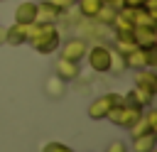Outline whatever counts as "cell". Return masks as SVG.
Listing matches in <instances>:
<instances>
[{"instance_id": "1", "label": "cell", "mask_w": 157, "mask_h": 152, "mask_svg": "<svg viewBox=\"0 0 157 152\" xmlns=\"http://www.w3.org/2000/svg\"><path fill=\"white\" fill-rule=\"evenodd\" d=\"M140 115H142V108L123 98L120 103H115V105L108 110L105 120H110V123H113V125H118V127H130Z\"/></svg>"}, {"instance_id": "2", "label": "cell", "mask_w": 157, "mask_h": 152, "mask_svg": "<svg viewBox=\"0 0 157 152\" xmlns=\"http://www.w3.org/2000/svg\"><path fill=\"white\" fill-rule=\"evenodd\" d=\"M110 47H105V44H96V47H88V51H86V56L83 59H88V66L93 69V71H98V74H105L108 69H110Z\"/></svg>"}, {"instance_id": "3", "label": "cell", "mask_w": 157, "mask_h": 152, "mask_svg": "<svg viewBox=\"0 0 157 152\" xmlns=\"http://www.w3.org/2000/svg\"><path fill=\"white\" fill-rule=\"evenodd\" d=\"M54 34H59L56 22H32V25H27V44H32V47L47 42Z\"/></svg>"}, {"instance_id": "4", "label": "cell", "mask_w": 157, "mask_h": 152, "mask_svg": "<svg viewBox=\"0 0 157 152\" xmlns=\"http://www.w3.org/2000/svg\"><path fill=\"white\" fill-rule=\"evenodd\" d=\"M155 61H157L155 49L135 47V49H130V51L125 54V64H128V69H132V71H135V69H152Z\"/></svg>"}, {"instance_id": "5", "label": "cell", "mask_w": 157, "mask_h": 152, "mask_svg": "<svg viewBox=\"0 0 157 152\" xmlns=\"http://www.w3.org/2000/svg\"><path fill=\"white\" fill-rule=\"evenodd\" d=\"M123 98L118 96V93H105V96H98L91 105H88V118L91 120H105V115H108V110L115 105V103H120Z\"/></svg>"}, {"instance_id": "6", "label": "cell", "mask_w": 157, "mask_h": 152, "mask_svg": "<svg viewBox=\"0 0 157 152\" xmlns=\"http://www.w3.org/2000/svg\"><path fill=\"white\" fill-rule=\"evenodd\" d=\"M132 39L142 49H157V32L152 25H137L132 27Z\"/></svg>"}, {"instance_id": "7", "label": "cell", "mask_w": 157, "mask_h": 152, "mask_svg": "<svg viewBox=\"0 0 157 152\" xmlns=\"http://www.w3.org/2000/svg\"><path fill=\"white\" fill-rule=\"evenodd\" d=\"M54 71H56V76L61 81H74V78L81 76V61H71V59L59 56L56 64H54Z\"/></svg>"}, {"instance_id": "8", "label": "cell", "mask_w": 157, "mask_h": 152, "mask_svg": "<svg viewBox=\"0 0 157 152\" xmlns=\"http://www.w3.org/2000/svg\"><path fill=\"white\" fill-rule=\"evenodd\" d=\"M86 51H88V44H86V39H81V37H74V39H69V42L61 47V56H64V59H71V61H81V59L86 56Z\"/></svg>"}, {"instance_id": "9", "label": "cell", "mask_w": 157, "mask_h": 152, "mask_svg": "<svg viewBox=\"0 0 157 152\" xmlns=\"http://www.w3.org/2000/svg\"><path fill=\"white\" fill-rule=\"evenodd\" d=\"M37 17V2L32 0H25L15 7V22H22V25H32Z\"/></svg>"}, {"instance_id": "10", "label": "cell", "mask_w": 157, "mask_h": 152, "mask_svg": "<svg viewBox=\"0 0 157 152\" xmlns=\"http://www.w3.org/2000/svg\"><path fill=\"white\" fill-rule=\"evenodd\" d=\"M5 44H27V25L22 22H15L12 27H5Z\"/></svg>"}, {"instance_id": "11", "label": "cell", "mask_w": 157, "mask_h": 152, "mask_svg": "<svg viewBox=\"0 0 157 152\" xmlns=\"http://www.w3.org/2000/svg\"><path fill=\"white\" fill-rule=\"evenodd\" d=\"M132 78H135V86L157 93V76H155L152 69H135V76H132Z\"/></svg>"}, {"instance_id": "12", "label": "cell", "mask_w": 157, "mask_h": 152, "mask_svg": "<svg viewBox=\"0 0 157 152\" xmlns=\"http://www.w3.org/2000/svg\"><path fill=\"white\" fill-rule=\"evenodd\" d=\"M152 98H155V93L147 91V88H140V86H135V88L125 96V101H130V103H135V105H140V108H150V105H152Z\"/></svg>"}, {"instance_id": "13", "label": "cell", "mask_w": 157, "mask_h": 152, "mask_svg": "<svg viewBox=\"0 0 157 152\" xmlns=\"http://www.w3.org/2000/svg\"><path fill=\"white\" fill-rule=\"evenodd\" d=\"M59 15H61V12H59L54 5H49V2L42 0V2L37 5V17H34V22H56Z\"/></svg>"}, {"instance_id": "14", "label": "cell", "mask_w": 157, "mask_h": 152, "mask_svg": "<svg viewBox=\"0 0 157 152\" xmlns=\"http://www.w3.org/2000/svg\"><path fill=\"white\" fill-rule=\"evenodd\" d=\"M115 47L120 54H128L130 49H135V39H132V32H115Z\"/></svg>"}, {"instance_id": "15", "label": "cell", "mask_w": 157, "mask_h": 152, "mask_svg": "<svg viewBox=\"0 0 157 152\" xmlns=\"http://www.w3.org/2000/svg\"><path fill=\"white\" fill-rule=\"evenodd\" d=\"M152 150H155V135L132 137V152H152Z\"/></svg>"}, {"instance_id": "16", "label": "cell", "mask_w": 157, "mask_h": 152, "mask_svg": "<svg viewBox=\"0 0 157 152\" xmlns=\"http://www.w3.org/2000/svg\"><path fill=\"white\" fill-rule=\"evenodd\" d=\"M101 5H103L101 0H78V12H81L86 20H93Z\"/></svg>"}, {"instance_id": "17", "label": "cell", "mask_w": 157, "mask_h": 152, "mask_svg": "<svg viewBox=\"0 0 157 152\" xmlns=\"http://www.w3.org/2000/svg\"><path fill=\"white\" fill-rule=\"evenodd\" d=\"M128 130H130V135H132V137H140V135H155V130L147 125V120H145L142 115H140V118H137Z\"/></svg>"}, {"instance_id": "18", "label": "cell", "mask_w": 157, "mask_h": 152, "mask_svg": "<svg viewBox=\"0 0 157 152\" xmlns=\"http://www.w3.org/2000/svg\"><path fill=\"white\" fill-rule=\"evenodd\" d=\"M125 69H128V64H125V54H120L118 49H115V51H110V69H108V71H113V74H118V76H120Z\"/></svg>"}, {"instance_id": "19", "label": "cell", "mask_w": 157, "mask_h": 152, "mask_svg": "<svg viewBox=\"0 0 157 152\" xmlns=\"http://www.w3.org/2000/svg\"><path fill=\"white\" fill-rule=\"evenodd\" d=\"M115 12H118V10H115V7H110V5H101L93 20H96V22H101V25H110V22H113V17H115Z\"/></svg>"}, {"instance_id": "20", "label": "cell", "mask_w": 157, "mask_h": 152, "mask_svg": "<svg viewBox=\"0 0 157 152\" xmlns=\"http://www.w3.org/2000/svg\"><path fill=\"white\" fill-rule=\"evenodd\" d=\"M59 42H61V37H59V34H54V37H49L47 42L37 44L34 49H37L39 54H52V51H56V49H59Z\"/></svg>"}, {"instance_id": "21", "label": "cell", "mask_w": 157, "mask_h": 152, "mask_svg": "<svg viewBox=\"0 0 157 152\" xmlns=\"http://www.w3.org/2000/svg\"><path fill=\"white\" fill-rule=\"evenodd\" d=\"M42 152H74V150L69 145H64V142H47L42 147Z\"/></svg>"}, {"instance_id": "22", "label": "cell", "mask_w": 157, "mask_h": 152, "mask_svg": "<svg viewBox=\"0 0 157 152\" xmlns=\"http://www.w3.org/2000/svg\"><path fill=\"white\" fill-rule=\"evenodd\" d=\"M44 2H49V5H54V7L59 10V12H66V10H69V7H71V5L76 2V0H44Z\"/></svg>"}, {"instance_id": "23", "label": "cell", "mask_w": 157, "mask_h": 152, "mask_svg": "<svg viewBox=\"0 0 157 152\" xmlns=\"http://www.w3.org/2000/svg\"><path fill=\"white\" fill-rule=\"evenodd\" d=\"M105 152H130V150H128V145H125L123 140H113V142L105 147Z\"/></svg>"}, {"instance_id": "24", "label": "cell", "mask_w": 157, "mask_h": 152, "mask_svg": "<svg viewBox=\"0 0 157 152\" xmlns=\"http://www.w3.org/2000/svg\"><path fill=\"white\" fill-rule=\"evenodd\" d=\"M103 5H110V7H115V10H120L123 5H125V0H101Z\"/></svg>"}, {"instance_id": "25", "label": "cell", "mask_w": 157, "mask_h": 152, "mask_svg": "<svg viewBox=\"0 0 157 152\" xmlns=\"http://www.w3.org/2000/svg\"><path fill=\"white\" fill-rule=\"evenodd\" d=\"M145 5V0H125V7H140Z\"/></svg>"}, {"instance_id": "26", "label": "cell", "mask_w": 157, "mask_h": 152, "mask_svg": "<svg viewBox=\"0 0 157 152\" xmlns=\"http://www.w3.org/2000/svg\"><path fill=\"white\" fill-rule=\"evenodd\" d=\"M0 44H5V27H0Z\"/></svg>"}, {"instance_id": "27", "label": "cell", "mask_w": 157, "mask_h": 152, "mask_svg": "<svg viewBox=\"0 0 157 152\" xmlns=\"http://www.w3.org/2000/svg\"><path fill=\"white\" fill-rule=\"evenodd\" d=\"M152 152H155V150H152Z\"/></svg>"}]
</instances>
